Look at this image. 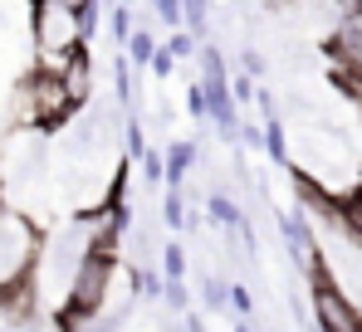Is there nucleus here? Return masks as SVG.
I'll return each mask as SVG.
<instances>
[{
    "instance_id": "1",
    "label": "nucleus",
    "mask_w": 362,
    "mask_h": 332,
    "mask_svg": "<svg viewBox=\"0 0 362 332\" xmlns=\"http://www.w3.org/2000/svg\"><path fill=\"white\" fill-rule=\"evenodd\" d=\"M83 20L74 5L64 0H35V49H40V64L49 73H64V64L74 54H83Z\"/></svg>"
},
{
    "instance_id": "2",
    "label": "nucleus",
    "mask_w": 362,
    "mask_h": 332,
    "mask_svg": "<svg viewBox=\"0 0 362 332\" xmlns=\"http://www.w3.org/2000/svg\"><path fill=\"white\" fill-rule=\"evenodd\" d=\"M308 293H313V318H318V332H362V313L358 303L343 293V283L328 274L323 259L308 264Z\"/></svg>"
},
{
    "instance_id": "3",
    "label": "nucleus",
    "mask_w": 362,
    "mask_h": 332,
    "mask_svg": "<svg viewBox=\"0 0 362 332\" xmlns=\"http://www.w3.org/2000/svg\"><path fill=\"white\" fill-rule=\"evenodd\" d=\"M113 274H118V259H113L108 249H88L83 264H78V274H74V288H69L64 313H69V318H93V313H103V298H108V288H113Z\"/></svg>"
},
{
    "instance_id": "4",
    "label": "nucleus",
    "mask_w": 362,
    "mask_h": 332,
    "mask_svg": "<svg viewBox=\"0 0 362 332\" xmlns=\"http://www.w3.org/2000/svg\"><path fill=\"white\" fill-rule=\"evenodd\" d=\"M69 112H74V98H69L64 78H59V73H49V69L20 88V117L35 122V127H54V122H64Z\"/></svg>"
},
{
    "instance_id": "5",
    "label": "nucleus",
    "mask_w": 362,
    "mask_h": 332,
    "mask_svg": "<svg viewBox=\"0 0 362 332\" xmlns=\"http://www.w3.org/2000/svg\"><path fill=\"white\" fill-rule=\"evenodd\" d=\"M196 157H201V147L196 142H172L167 147V176H162V186H186V176H191V166H196Z\"/></svg>"
},
{
    "instance_id": "6",
    "label": "nucleus",
    "mask_w": 362,
    "mask_h": 332,
    "mask_svg": "<svg viewBox=\"0 0 362 332\" xmlns=\"http://www.w3.org/2000/svg\"><path fill=\"white\" fill-rule=\"evenodd\" d=\"M264 152H269L274 166H294V157H289V127L279 117H264Z\"/></svg>"
},
{
    "instance_id": "7",
    "label": "nucleus",
    "mask_w": 362,
    "mask_h": 332,
    "mask_svg": "<svg viewBox=\"0 0 362 332\" xmlns=\"http://www.w3.org/2000/svg\"><path fill=\"white\" fill-rule=\"evenodd\" d=\"M206 215H211V225H221V230H235V225L245 220V211L226 191H211V196H206Z\"/></svg>"
},
{
    "instance_id": "8",
    "label": "nucleus",
    "mask_w": 362,
    "mask_h": 332,
    "mask_svg": "<svg viewBox=\"0 0 362 332\" xmlns=\"http://www.w3.org/2000/svg\"><path fill=\"white\" fill-rule=\"evenodd\" d=\"M122 49H127V59H132V69H152V59H157L162 45H157L152 30H132V40H127Z\"/></svg>"
},
{
    "instance_id": "9",
    "label": "nucleus",
    "mask_w": 362,
    "mask_h": 332,
    "mask_svg": "<svg viewBox=\"0 0 362 332\" xmlns=\"http://www.w3.org/2000/svg\"><path fill=\"white\" fill-rule=\"evenodd\" d=\"M201 303H206V313H221V308H230V283L216 274H201Z\"/></svg>"
},
{
    "instance_id": "10",
    "label": "nucleus",
    "mask_w": 362,
    "mask_h": 332,
    "mask_svg": "<svg viewBox=\"0 0 362 332\" xmlns=\"http://www.w3.org/2000/svg\"><path fill=\"white\" fill-rule=\"evenodd\" d=\"M162 220H167V230H186V220H191L186 215V196H181L177 186L162 191Z\"/></svg>"
},
{
    "instance_id": "11",
    "label": "nucleus",
    "mask_w": 362,
    "mask_h": 332,
    "mask_svg": "<svg viewBox=\"0 0 362 332\" xmlns=\"http://www.w3.org/2000/svg\"><path fill=\"white\" fill-rule=\"evenodd\" d=\"M162 278H186V249H181V239H162Z\"/></svg>"
},
{
    "instance_id": "12",
    "label": "nucleus",
    "mask_w": 362,
    "mask_h": 332,
    "mask_svg": "<svg viewBox=\"0 0 362 332\" xmlns=\"http://www.w3.org/2000/svg\"><path fill=\"white\" fill-rule=\"evenodd\" d=\"M167 49L177 54V64H186V59L201 54V40H196V35H191V30L181 25V30H172V35H167Z\"/></svg>"
},
{
    "instance_id": "13",
    "label": "nucleus",
    "mask_w": 362,
    "mask_h": 332,
    "mask_svg": "<svg viewBox=\"0 0 362 332\" xmlns=\"http://www.w3.org/2000/svg\"><path fill=\"white\" fill-rule=\"evenodd\" d=\"M147 5H152V15H157L167 30H181V25H186V5H181V0H147Z\"/></svg>"
},
{
    "instance_id": "14",
    "label": "nucleus",
    "mask_w": 362,
    "mask_h": 332,
    "mask_svg": "<svg viewBox=\"0 0 362 332\" xmlns=\"http://www.w3.org/2000/svg\"><path fill=\"white\" fill-rule=\"evenodd\" d=\"M162 303H167L172 313H186V308H191V288H186V278H167V283H162Z\"/></svg>"
},
{
    "instance_id": "15",
    "label": "nucleus",
    "mask_w": 362,
    "mask_h": 332,
    "mask_svg": "<svg viewBox=\"0 0 362 332\" xmlns=\"http://www.w3.org/2000/svg\"><path fill=\"white\" fill-rule=\"evenodd\" d=\"M186 112H191L196 122H211V98H206V83H201V78L186 88Z\"/></svg>"
},
{
    "instance_id": "16",
    "label": "nucleus",
    "mask_w": 362,
    "mask_h": 332,
    "mask_svg": "<svg viewBox=\"0 0 362 332\" xmlns=\"http://www.w3.org/2000/svg\"><path fill=\"white\" fill-rule=\"evenodd\" d=\"M137 162H142V176H147L152 186H162V176H167V152H162V147H147Z\"/></svg>"
},
{
    "instance_id": "17",
    "label": "nucleus",
    "mask_w": 362,
    "mask_h": 332,
    "mask_svg": "<svg viewBox=\"0 0 362 332\" xmlns=\"http://www.w3.org/2000/svg\"><path fill=\"white\" fill-rule=\"evenodd\" d=\"M201 78H230L226 73V54L216 45H201Z\"/></svg>"
},
{
    "instance_id": "18",
    "label": "nucleus",
    "mask_w": 362,
    "mask_h": 332,
    "mask_svg": "<svg viewBox=\"0 0 362 332\" xmlns=\"http://www.w3.org/2000/svg\"><path fill=\"white\" fill-rule=\"evenodd\" d=\"M132 30H137V25H132V5H113V40L127 45V40H132Z\"/></svg>"
},
{
    "instance_id": "19",
    "label": "nucleus",
    "mask_w": 362,
    "mask_h": 332,
    "mask_svg": "<svg viewBox=\"0 0 362 332\" xmlns=\"http://www.w3.org/2000/svg\"><path fill=\"white\" fill-rule=\"evenodd\" d=\"M230 93H235L240 108H245V103H255V93H259V88H255V73H245V69H240V73H230Z\"/></svg>"
},
{
    "instance_id": "20",
    "label": "nucleus",
    "mask_w": 362,
    "mask_h": 332,
    "mask_svg": "<svg viewBox=\"0 0 362 332\" xmlns=\"http://www.w3.org/2000/svg\"><path fill=\"white\" fill-rule=\"evenodd\" d=\"M181 5H186V30L191 35H206V5L211 0H181Z\"/></svg>"
},
{
    "instance_id": "21",
    "label": "nucleus",
    "mask_w": 362,
    "mask_h": 332,
    "mask_svg": "<svg viewBox=\"0 0 362 332\" xmlns=\"http://www.w3.org/2000/svg\"><path fill=\"white\" fill-rule=\"evenodd\" d=\"M172 73H177V54L162 45V49H157V59H152V78H157V83H167Z\"/></svg>"
},
{
    "instance_id": "22",
    "label": "nucleus",
    "mask_w": 362,
    "mask_h": 332,
    "mask_svg": "<svg viewBox=\"0 0 362 332\" xmlns=\"http://www.w3.org/2000/svg\"><path fill=\"white\" fill-rule=\"evenodd\" d=\"M230 308H235L240 318H255V293H250L245 283H230Z\"/></svg>"
},
{
    "instance_id": "23",
    "label": "nucleus",
    "mask_w": 362,
    "mask_h": 332,
    "mask_svg": "<svg viewBox=\"0 0 362 332\" xmlns=\"http://www.w3.org/2000/svg\"><path fill=\"white\" fill-rule=\"evenodd\" d=\"M142 152H147V132H142V122L132 117V122H127V157H142Z\"/></svg>"
},
{
    "instance_id": "24",
    "label": "nucleus",
    "mask_w": 362,
    "mask_h": 332,
    "mask_svg": "<svg viewBox=\"0 0 362 332\" xmlns=\"http://www.w3.org/2000/svg\"><path fill=\"white\" fill-rule=\"evenodd\" d=\"M240 147H250V152H264V127L240 122Z\"/></svg>"
},
{
    "instance_id": "25",
    "label": "nucleus",
    "mask_w": 362,
    "mask_h": 332,
    "mask_svg": "<svg viewBox=\"0 0 362 332\" xmlns=\"http://www.w3.org/2000/svg\"><path fill=\"white\" fill-rule=\"evenodd\" d=\"M240 69L259 78V73H264V54H259V49H240Z\"/></svg>"
},
{
    "instance_id": "26",
    "label": "nucleus",
    "mask_w": 362,
    "mask_h": 332,
    "mask_svg": "<svg viewBox=\"0 0 362 332\" xmlns=\"http://www.w3.org/2000/svg\"><path fill=\"white\" fill-rule=\"evenodd\" d=\"M181 318H186V323H181V332H206V318H201V313H191V308H186Z\"/></svg>"
},
{
    "instance_id": "27",
    "label": "nucleus",
    "mask_w": 362,
    "mask_h": 332,
    "mask_svg": "<svg viewBox=\"0 0 362 332\" xmlns=\"http://www.w3.org/2000/svg\"><path fill=\"white\" fill-rule=\"evenodd\" d=\"M235 332H255V323L250 318H235Z\"/></svg>"
},
{
    "instance_id": "28",
    "label": "nucleus",
    "mask_w": 362,
    "mask_h": 332,
    "mask_svg": "<svg viewBox=\"0 0 362 332\" xmlns=\"http://www.w3.org/2000/svg\"><path fill=\"white\" fill-rule=\"evenodd\" d=\"M118 5H142V0H118Z\"/></svg>"
}]
</instances>
